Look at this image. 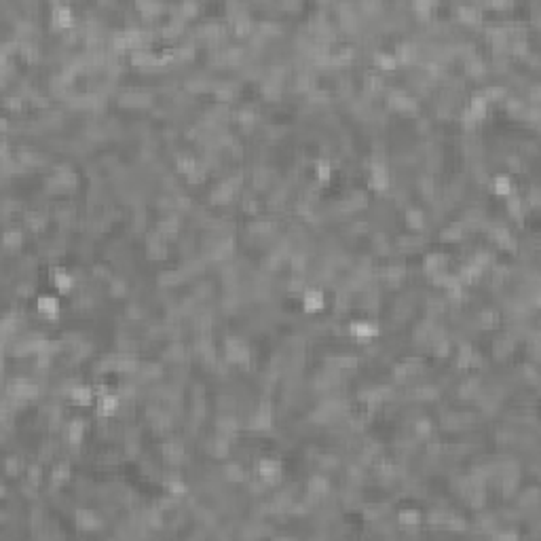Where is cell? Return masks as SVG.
Listing matches in <instances>:
<instances>
[{"label": "cell", "mask_w": 541, "mask_h": 541, "mask_svg": "<svg viewBox=\"0 0 541 541\" xmlns=\"http://www.w3.org/2000/svg\"><path fill=\"white\" fill-rule=\"evenodd\" d=\"M376 332H378V328H376L375 324H368V322H355V324H351V334H353L355 338L366 340V338L376 336Z\"/></svg>", "instance_id": "obj_4"}, {"label": "cell", "mask_w": 541, "mask_h": 541, "mask_svg": "<svg viewBox=\"0 0 541 541\" xmlns=\"http://www.w3.org/2000/svg\"><path fill=\"white\" fill-rule=\"evenodd\" d=\"M376 64L380 66V68H385V70H393V68H396V57L387 55V53H378V55H376Z\"/></svg>", "instance_id": "obj_17"}, {"label": "cell", "mask_w": 541, "mask_h": 541, "mask_svg": "<svg viewBox=\"0 0 541 541\" xmlns=\"http://www.w3.org/2000/svg\"><path fill=\"white\" fill-rule=\"evenodd\" d=\"M66 478H68V465H64V463H62V465H57L55 470H53V476H51V480H53V482H55V484H59V482H64Z\"/></svg>", "instance_id": "obj_18"}, {"label": "cell", "mask_w": 541, "mask_h": 541, "mask_svg": "<svg viewBox=\"0 0 541 541\" xmlns=\"http://www.w3.org/2000/svg\"><path fill=\"white\" fill-rule=\"evenodd\" d=\"M417 431L423 433V436H427V433H429V421H427V419H421L419 423H417Z\"/></svg>", "instance_id": "obj_26"}, {"label": "cell", "mask_w": 541, "mask_h": 541, "mask_svg": "<svg viewBox=\"0 0 541 541\" xmlns=\"http://www.w3.org/2000/svg\"><path fill=\"white\" fill-rule=\"evenodd\" d=\"M178 167H180V169H182V171L186 173V176H188V173H190L192 169H197V163L192 161L190 157H180V159H178Z\"/></svg>", "instance_id": "obj_19"}, {"label": "cell", "mask_w": 541, "mask_h": 541, "mask_svg": "<svg viewBox=\"0 0 541 541\" xmlns=\"http://www.w3.org/2000/svg\"><path fill=\"white\" fill-rule=\"evenodd\" d=\"M459 235H461V229H459L457 224H452L450 229L444 231V237H446V239H459Z\"/></svg>", "instance_id": "obj_24"}, {"label": "cell", "mask_w": 541, "mask_h": 541, "mask_svg": "<svg viewBox=\"0 0 541 541\" xmlns=\"http://www.w3.org/2000/svg\"><path fill=\"white\" fill-rule=\"evenodd\" d=\"M309 491L311 493H317V495H319V493H326V491H328V480H326L322 473L313 476L311 482H309Z\"/></svg>", "instance_id": "obj_15"}, {"label": "cell", "mask_w": 541, "mask_h": 541, "mask_svg": "<svg viewBox=\"0 0 541 541\" xmlns=\"http://www.w3.org/2000/svg\"><path fill=\"white\" fill-rule=\"evenodd\" d=\"M408 218H410V224H415V226L423 224V222H421V220H423V213H421V212H415V210L408 212Z\"/></svg>", "instance_id": "obj_25"}, {"label": "cell", "mask_w": 541, "mask_h": 541, "mask_svg": "<svg viewBox=\"0 0 541 541\" xmlns=\"http://www.w3.org/2000/svg\"><path fill=\"white\" fill-rule=\"evenodd\" d=\"M76 522H78V526H83V529H95V526L99 524V520L93 516L89 510H78L76 512Z\"/></svg>", "instance_id": "obj_11"}, {"label": "cell", "mask_w": 541, "mask_h": 541, "mask_svg": "<svg viewBox=\"0 0 541 541\" xmlns=\"http://www.w3.org/2000/svg\"><path fill=\"white\" fill-rule=\"evenodd\" d=\"M83 433H85V423L83 421H72L68 425V440L72 444H78L83 440Z\"/></svg>", "instance_id": "obj_12"}, {"label": "cell", "mask_w": 541, "mask_h": 541, "mask_svg": "<svg viewBox=\"0 0 541 541\" xmlns=\"http://www.w3.org/2000/svg\"><path fill=\"white\" fill-rule=\"evenodd\" d=\"M38 478H41V470H38V467H30V480L32 482H38Z\"/></svg>", "instance_id": "obj_28"}, {"label": "cell", "mask_w": 541, "mask_h": 541, "mask_svg": "<svg viewBox=\"0 0 541 541\" xmlns=\"http://www.w3.org/2000/svg\"><path fill=\"white\" fill-rule=\"evenodd\" d=\"M70 398L74 400V402H78V404H87L91 400V389H89V387H85V385H78V387H74V389L70 391Z\"/></svg>", "instance_id": "obj_13"}, {"label": "cell", "mask_w": 541, "mask_h": 541, "mask_svg": "<svg viewBox=\"0 0 541 541\" xmlns=\"http://www.w3.org/2000/svg\"><path fill=\"white\" fill-rule=\"evenodd\" d=\"M53 282H55V288L59 292H64V294L72 290V277L62 269H57L55 273H53Z\"/></svg>", "instance_id": "obj_10"}, {"label": "cell", "mask_w": 541, "mask_h": 541, "mask_svg": "<svg viewBox=\"0 0 541 541\" xmlns=\"http://www.w3.org/2000/svg\"><path fill=\"white\" fill-rule=\"evenodd\" d=\"M226 355H229V359H233V362H245L250 351L239 338H229L226 340Z\"/></svg>", "instance_id": "obj_1"}, {"label": "cell", "mask_w": 541, "mask_h": 541, "mask_svg": "<svg viewBox=\"0 0 541 541\" xmlns=\"http://www.w3.org/2000/svg\"><path fill=\"white\" fill-rule=\"evenodd\" d=\"M482 322H484V326L495 324V313H493V311H484L482 313Z\"/></svg>", "instance_id": "obj_27"}, {"label": "cell", "mask_w": 541, "mask_h": 541, "mask_svg": "<svg viewBox=\"0 0 541 541\" xmlns=\"http://www.w3.org/2000/svg\"><path fill=\"white\" fill-rule=\"evenodd\" d=\"M117 406H118V398L117 396H112V393H102V398H99V408L97 412L99 415H112V412L117 410Z\"/></svg>", "instance_id": "obj_8"}, {"label": "cell", "mask_w": 541, "mask_h": 541, "mask_svg": "<svg viewBox=\"0 0 541 541\" xmlns=\"http://www.w3.org/2000/svg\"><path fill=\"white\" fill-rule=\"evenodd\" d=\"M398 55L404 59V62H410L412 55H415V49H412V45H400L398 47Z\"/></svg>", "instance_id": "obj_21"}, {"label": "cell", "mask_w": 541, "mask_h": 541, "mask_svg": "<svg viewBox=\"0 0 541 541\" xmlns=\"http://www.w3.org/2000/svg\"><path fill=\"white\" fill-rule=\"evenodd\" d=\"M226 473H229L231 480H239V478H241V467H239V465H229V467H226Z\"/></svg>", "instance_id": "obj_23"}, {"label": "cell", "mask_w": 541, "mask_h": 541, "mask_svg": "<svg viewBox=\"0 0 541 541\" xmlns=\"http://www.w3.org/2000/svg\"><path fill=\"white\" fill-rule=\"evenodd\" d=\"M258 473L262 476V480H266V482H275V480L279 478V463L273 461V459H262L258 463Z\"/></svg>", "instance_id": "obj_3"}, {"label": "cell", "mask_w": 541, "mask_h": 541, "mask_svg": "<svg viewBox=\"0 0 541 541\" xmlns=\"http://www.w3.org/2000/svg\"><path fill=\"white\" fill-rule=\"evenodd\" d=\"M19 241H22V233L19 231H9L4 235V245H9V248L11 245H17Z\"/></svg>", "instance_id": "obj_22"}, {"label": "cell", "mask_w": 541, "mask_h": 541, "mask_svg": "<svg viewBox=\"0 0 541 541\" xmlns=\"http://www.w3.org/2000/svg\"><path fill=\"white\" fill-rule=\"evenodd\" d=\"M317 178L322 180V182H326V180L330 178V163L326 161V159L317 161Z\"/></svg>", "instance_id": "obj_20"}, {"label": "cell", "mask_w": 541, "mask_h": 541, "mask_svg": "<svg viewBox=\"0 0 541 541\" xmlns=\"http://www.w3.org/2000/svg\"><path fill=\"white\" fill-rule=\"evenodd\" d=\"M400 522L406 524V526H417L421 522V516H419V512H415V510H406V512L400 514Z\"/></svg>", "instance_id": "obj_16"}, {"label": "cell", "mask_w": 541, "mask_h": 541, "mask_svg": "<svg viewBox=\"0 0 541 541\" xmlns=\"http://www.w3.org/2000/svg\"><path fill=\"white\" fill-rule=\"evenodd\" d=\"M53 22H55V25H59V28H68L72 24V11L64 4H57L55 9H53Z\"/></svg>", "instance_id": "obj_7"}, {"label": "cell", "mask_w": 541, "mask_h": 541, "mask_svg": "<svg viewBox=\"0 0 541 541\" xmlns=\"http://www.w3.org/2000/svg\"><path fill=\"white\" fill-rule=\"evenodd\" d=\"M493 188H495L497 195H510L512 192V180L507 176H497L495 182H493Z\"/></svg>", "instance_id": "obj_14"}, {"label": "cell", "mask_w": 541, "mask_h": 541, "mask_svg": "<svg viewBox=\"0 0 541 541\" xmlns=\"http://www.w3.org/2000/svg\"><path fill=\"white\" fill-rule=\"evenodd\" d=\"M303 303H305L306 311H319L324 306V294L319 290H309V292H305Z\"/></svg>", "instance_id": "obj_5"}, {"label": "cell", "mask_w": 541, "mask_h": 541, "mask_svg": "<svg viewBox=\"0 0 541 541\" xmlns=\"http://www.w3.org/2000/svg\"><path fill=\"white\" fill-rule=\"evenodd\" d=\"M486 108H489V99H486L484 95H473L471 97V104H470V110L476 118H482L486 115Z\"/></svg>", "instance_id": "obj_9"}, {"label": "cell", "mask_w": 541, "mask_h": 541, "mask_svg": "<svg viewBox=\"0 0 541 541\" xmlns=\"http://www.w3.org/2000/svg\"><path fill=\"white\" fill-rule=\"evenodd\" d=\"M36 306H38V311L47 317L57 315V311H59V303H57V298H53V296H41Z\"/></svg>", "instance_id": "obj_6"}, {"label": "cell", "mask_w": 541, "mask_h": 541, "mask_svg": "<svg viewBox=\"0 0 541 541\" xmlns=\"http://www.w3.org/2000/svg\"><path fill=\"white\" fill-rule=\"evenodd\" d=\"M11 393H13L15 398H19V400H30V398H34L36 393H38V387H36L34 383H30V380L17 378L15 383H13Z\"/></svg>", "instance_id": "obj_2"}]
</instances>
